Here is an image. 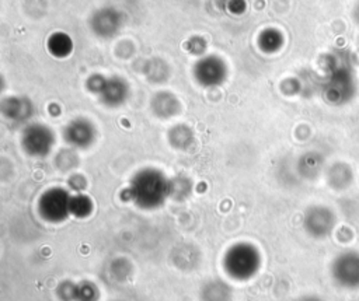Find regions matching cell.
Returning a JSON list of instances; mask_svg holds the SVG:
<instances>
[{"mask_svg": "<svg viewBox=\"0 0 359 301\" xmlns=\"http://www.w3.org/2000/svg\"><path fill=\"white\" fill-rule=\"evenodd\" d=\"M205 49H206V43H205V41H203L202 38L195 36V38L189 39V42H188V50H189L192 55H196V56L203 55Z\"/></svg>", "mask_w": 359, "mask_h": 301, "instance_id": "obj_25", "label": "cell"}, {"mask_svg": "<svg viewBox=\"0 0 359 301\" xmlns=\"http://www.w3.org/2000/svg\"><path fill=\"white\" fill-rule=\"evenodd\" d=\"M70 199L72 195L67 189L60 186H52L41 193L36 210L42 220L57 224L67 220L70 216Z\"/></svg>", "mask_w": 359, "mask_h": 301, "instance_id": "obj_3", "label": "cell"}, {"mask_svg": "<svg viewBox=\"0 0 359 301\" xmlns=\"http://www.w3.org/2000/svg\"><path fill=\"white\" fill-rule=\"evenodd\" d=\"M122 196L142 210L160 209L170 197V178L157 168H142L130 178Z\"/></svg>", "mask_w": 359, "mask_h": 301, "instance_id": "obj_1", "label": "cell"}, {"mask_svg": "<svg viewBox=\"0 0 359 301\" xmlns=\"http://www.w3.org/2000/svg\"><path fill=\"white\" fill-rule=\"evenodd\" d=\"M109 269H111L112 277L116 279V280H121V281L126 280V279L130 276V273H132L130 262L126 260V259H123V258H116V259H114V260L111 262Z\"/></svg>", "mask_w": 359, "mask_h": 301, "instance_id": "obj_23", "label": "cell"}, {"mask_svg": "<svg viewBox=\"0 0 359 301\" xmlns=\"http://www.w3.org/2000/svg\"><path fill=\"white\" fill-rule=\"evenodd\" d=\"M355 91V84L349 69L339 66L332 69L324 87L325 98L332 104L346 102Z\"/></svg>", "mask_w": 359, "mask_h": 301, "instance_id": "obj_8", "label": "cell"}, {"mask_svg": "<svg viewBox=\"0 0 359 301\" xmlns=\"http://www.w3.org/2000/svg\"><path fill=\"white\" fill-rule=\"evenodd\" d=\"M86 185H87V181H86V178H84L83 175H80V174H76V175L70 176V179H69V186H70V189L74 190L76 193L83 192V190L86 189Z\"/></svg>", "mask_w": 359, "mask_h": 301, "instance_id": "obj_26", "label": "cell"}, {"mask_svg": "<svg viewBox=\"0 0 359 301\" xmlns=\"http://www.w3.org/2000/svg\"><path fill=\"white\" fill-rule=\"evenodd\" d=\"M56 137L53 130L43 123H29L21 133L22 150L34 158H43L53 150Z\"/></svg>", "mask_w": 359, "mask_h": 301, "instance_id": "obj_4", "label": "cell"}, {"mask_svg": "<svg viewBox=\"0 0 359 301\" xmlns=\"http://www.w3.org/2000/svg\"><path fill=\"white\" fill-rule=\"evenodd\" d=\"M121 14L114 8H101L95 11L90 20V27L97 36H114L121 28Z\"/></svg>", "mask_w": 359, "mask_h": 301, "instance_id": "obj_13", "label": "cell"}, {"mask_svg": "<svg viewBox=\"0 0 359 301\" xmlns=\"http://www.w3.org/2000/svg\"><path fill=\"white\" fill-rule=\"evenodd\" d=\"M167 139H168V143L171 144V147L175 150H180V151L189 150L195 141L192 129L185 123H178V125L172 126L167 133Z\"/></svg>", "mask_w": 359, "mask_h": 301, "instance_id": "obj_16", "label": "cell"}, {"mask_svg": "<svg viewBox=\"0 0 359 301\" xmlns=\"http://www.w3.org/2000/svg\"><path fill=\"white\" fill-rule=\"evenodd\" d=\"M261 267V252L251 242H236L223 255V270L237 281L252 279Z\"/></svg>", "mask_w": 359, "mask_h": 301, "instance_id": "obj_2", "label": "cell"}, {"mask_svg": "<svg viewBox=\"0 0 359 301\" xmlns=\"http://www.w3.org/2000/svg\"><path fill=\"white\" fill-rule=\"evenodd\" d=\"M199 297L201 301H231L233 290L224 280L212 279L201 287Z\"/></svg>", "mask_w": 359, "mask_h": 301, "instance_id": "obj_15", "label": "cell"}, {"mask_svg": "<svg viewBox=\"0 0 359 301\" xmlns=\"http://www.w3.org/2000/svg\"><path fill=\"white\" fill-rule=\"evenodd\" d=\"M297 168H299V172L302 174V176L313 178L318 174V171L321 168V158L316 154H306L300 158Z\"/></svg>", "mask_w": 359, "mask_h": 301, "instance_id": "obj_22", "label": "cell"}, {"mask_svg": "<svg viewBox=\"0 0 359 301\" xmlns=\"http://www.w3.org/2000/svg\"><path fill=\"white\" fill-rule=\"evenodd\" d=\"M194 182L187 175H177L170 178V199L175 202H182L192 195Z\"/></svg>", "mask_w": 359, "mask_h": 301, "instance_id": "obj_19", "label": "cell"}, {"mask_svg": "<svg viewBox=\"0 0 359 301\" xmlns=\"http://www.w3.org/2000/svg\"><path fill=\"white\" fill-rule=\"evenodd\" d=\"M192 74L199 85L217 87L226 81L227 66L222 57L216 55H206L196 60Z\"/></svg>", "mask_w": 359, "mask_h": 301, "instance_id": "obj_7", "label": "cell"}, {"mask_svg": "<svg viewBox=\"0 0 359 301\" xmlns=\"http://www.w3.org/2000/svg\"><path fill=\"white\" fill-rule=\"evenodd\" d=\"M105 81H107V77H105V76H102V74H100V73H94V74H91V76L86 80V88H87L91 94L98 95V94L101 92V90H102V87H104V84H105Z\"/></svg>", "mask_w": 359, "mask_h": 301, "instance_id": "obj_24", "label": "cell"}, {"mask_svg": "<svg viewBox=\"0 0 359 301\" xmlns=\"http://www.w3.org/2000/svg\"><path fill=\"white\" fill-rule=\"evenodd\" d=\"M337 224V216L334 210L324 204H314L306 209L303 214L304 231L316 239L328 237Z\"/></svg>", "mask_w": 359, "mask_h": 301, "instance_id": "obj_6", "label": "cell"}, {"mask_svg": "<svg viewBox=\"0 0 359 301\" xmlns=\"http://www.w3.org/2000/svg\"><path fill=\"white\" fill-rule=\"evenodd\" d=\"M296 301H324L321 297L314 295V294H307V295H302L300 298H297Z\"/></svg>", "mask_w": 359, "mask_h": 301, "instance_id": "obj_27", "label": "cell"}, {"mask_svg": "<svg viewBox=\"0 0 359 301\" xmlns=\"http://www.w3.org/2000/svg\"><path fill=\"white\" fill-rule=\"evenodd\" d=\"M129 92L130 88L128 81L119 76H112L107 77V81L97 97L102 105L108 108H118L126 102Z\"/></svg>", "mask_w": 359, "mask_h": 301, "instance_id": "obj_10", "label": "cell"}, {"mask_svg": "<svg viewBox=\"0 0 359 301\" xmlns=\"http://www.w3.org/2000/svg\"><path fill=\"white\" fill-rule=\"evenodd\" d=\"M150 108L154 116L160 119H171L181 112V102L175 94L170 91H158L150 101Z\"/></svg>", "mask_w": 359, "mask_h": 301, "instance_id": "obj_14", "label": "cell"}, {"mask_svg": "<svg viewBox=\"0 0 359 301\" xmlns=\"http://www.w3.org/2000/svg\"><path fill=\"white\" fill-rule=\"evenodd\" d=\"M356 8H359V4H358V6H356ZM356 21H358V22H359V18H358V20H356Z\"/></svg>", "mask_w": 359, "mask_h": 301, "instance_id": "obj_28", "label": "cell"}, {"mask_svg": "<svg viewBox=\"0 0 359 301\" xmlns=\"http://www.w3.org/2000/svg\"><path fill=\"white\" fill-rule=\"evenodd\" d=\"M331 277L342 288H359V252L348 249L335 256L331 263Z\"/></svg>", "mask_w": 359, "mask_h": 301, "instance_id": "obj_5", "label": "cell"}, {"mask_svg": "<svg viewBox=\"0 0 359 301\" xmlns=\"http://www.w3.org/2000/svg\"><path fill=\"white\" fill-rule=\"evenodd\" d=\"M57 295L63 301H97L100 291L98 287L88 280L79 283L63 281L57 287Z\"/></svg>", "mask_w": 359, "mask_h": 301, "instance_id": "obj_12", "label": "cell"}, {"mask_svg": "<svg viewBox=\"0 0 359 301\" xmlns=\"http://www.w3.org/2000/svg\"><path fill=\"white\" fill-rule=\"evenodd\" d=\"M94 210V203L91 197L83 192L72 195L70 199V216L76 217L79 220L87 218L91 216Z\"/></svg>", "mask_w": 359, "mask_h": 301, "instance_id": "obj_20", "label": "cell"}, {"mask_svg": "<svg viewBox=\"0 0 359 301\" xmlns=\"http://www.w3.org/2000/svg\"><path fill=\"white\" fill-rule=\"evenodd\" d=\"M0 111L6 119L15 123H24L32 118L35 108L31 99L27 97L11 95L1 101Z\"/></svg>", "mask_w": 359, "mask_h": 301, "instance_id": "obj_11", "label": "cell"}, {"mask_svg": "<svg viewBox=\"0 0 359 301\" xmlns=\"http://www.w3.org/2000/svg\"><path fill=\"white\" fill-rule=\"evenodd\" d=\"M46 48L49 53L57 59L67 57L72 53L73 42L70 36L65 32H53L46 42Z\"/></svg>", "mask_w": 359, "mask_h": 301, "instance_id": "obj_17", "label": "cell"}, {"mask_svg": "<svg viewBox=\"0 0 359 301\" xmlns=\"http://www.w3.org/2000/svg\"><path fill=\"white\" fill-rule=\"evenodd\" d=\"M63 139L72 148L86 150L94 144L97 129L90 119L74 118L65 126Z\"/></svg>", "mask_w": 359, "mask_h": 301, "instance_id": "obj_9", "label": "cell"}, {"mask_svg": "<svg viewBox=\"0 0 359 301\" xmlns=\"http://www.w3.org/2000/svg\"><path fill=\"white\" fill-rule=\"evenodd\" d=\"M328 183L335 189H346L353 181V172L345 162H337L328 171Z\"/></svg>", "mask_w": 359, "mask_h": 301, "instance_id": "obj_18", "label": "cell"}, {"mask_svg": "<svg viewBox=\"0 0 359 301\" xmlns=\"http://www.w3.org/2000/svg\"><path fill=\"white\" fill-rule=\"evenodd\" d=\"M257 42H258V46L262 52L273 53V52H276L282 48L283 39H282V34L278 29L266 28L259 34Z\"/></svg>", "mask_w": 359, "mask_h": 301, "instance_id": "obj_21", "label": "cell"}]
</instances>
